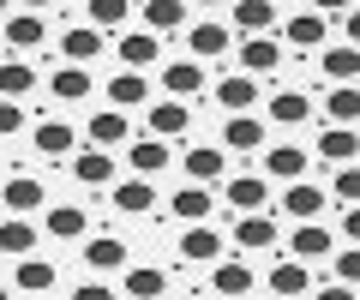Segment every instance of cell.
Returning a JSON list of instances; mask_svg holds the SVG:
<instances>
[{"label": "cell", "mask_w": 360, "mask_h": 300, "mask_svg": "<svg viewBox=\"0 0 360 300\" xmlns=\"http://www.w3.org/2000/svg\"><path fill=\"white\" fill-rule=\"evenodd\" d=\"M324 30H330L324 6H300V13L283 18V42L288 48H324Z\"/></svg>", "instance_id": "6da1fadb"}, {"label": "cell", "mask_w": 360, "mask_h": 300, "mask_svg": "<svg viewBox=\"0 0 360 300\" xmlns=\"http://www.w3.org/2000/svg\"><path fill=\"white\" fill-rule=\"evenodd\" d=\"M180 169H186V181L193 186H210L229 174V157H222V144H193L186 157H180Z\"/></svg>", "instance_id": "7a4b0ae2"}, {"label": "cell", "mask_w": 360, "mask_h": 300, "mask_svg": "<svg viewBox=\"0 0 360 300\" xmlns=\"http://www.w3.org/2000/svg\"><path fill=\"white\" fill-rule=\"evenodd\" d=\"M115 54H120V66H127V72H139V66H156V54H162V37H150L144 25H132L127 37L115 42Z\"/></svg>", "instance_id": "3957f363"}, {"label": "cell", "mask_w": 360, "mask_h": 300, "mask_svg": "<svg viewBox=\"0 0 360 300\" xmlns=\"http://www.w3.org/2000/svg\"><path fill=\"white\" fill-rule=\"evenodd\" d=\"M186 48H193V60H222L229 54V25L222 18H198L186 30Z\"/></svg>", "instance_id": "277c9868"}, {"label": "cell", "mask_w": 360, "mask_h": 300, "mask_svg": "<svg viewBox=\"0 0 360 300\" xmlns=\"http://www.w3.org/2000/svg\"><path fill=\"white\" fill-rule=\"evenodd\" d=\"M222 144L240 150V157L264 150V120H258V115H222Z\"/></svg>", "instance_id": "5b68a950"}, {"label": "cell", "mask_w": 360, "mask_h": 300, "mask_svg": "<svg viewBox=\"0 0 360 300\" xmlns=\"http://www.w3.org/2000/svg\"><path fill=\"white\" fill-rule=\"evenodd\" d=\"M312 288V270L300 259H276L270 264V300H300Z\"/></svg>", "instance_id": "8992f818"}, {"label": "cell", "mask_w": 360, "mask_h": 300, "mask_svg": "<svg viewBox=\"0 0 360 300\" xmlns=\"http://www.w3.org/2000/svg\"><path fill=\"white\" fill-rule=\"evenodd\" d=\"M234 60H240L246 79H258V72H276V66H283V42H270V37H246Z\"/></svg>", "instance_id": "52a82bcc"}, {"label": "cell", "mask_w": 360, "mask_h": 300, "mask_svg": "<svg viewBox=\"0 0 360 300\" xmlns=\"http://www.w3.org/2000/svg\"><path fill=\"white\" fill-rule=\"evenodd\" d=\"M217 103H222V115H246V108L258 103V79H246V72H222V79H217Z\"/></svg>", "instance_id": "ba28073f"}, {"label": "cell", "mask_w": 360, "mask_h": 300, "mask_svg": "<svg viewBox=\"0 0 360 300\" xmlns=\"http://www.w3.org/2000/svg\"><path fill=\"white\" fill-rule=\"evenodd\" d=\"M229 204L240 210V216H258V210L270 204V181L264 174H234L229 181Z\"/></svg>", "instance_id": "9c48e42d"}, {"label": "cell", "mask_w": 360, "mask_h": 300, "mask_svg": "<svg viewBox=\"0 0 360 300\" xmlns=\"http://www.w3.org/2000/svg\"><path fill=\"white\" fill-rule=\"evenodd\" d=\"M210 288H217L222 300H246L252 294V264L246 259H222L217 270H210Z\"/></svg>", "instance_id": "30bf717a"}, {"label": "cell", "mask_w": 360, "mask_h": 300, "mask_svg": "<svg viewBox=\"0 0 360 300\" xmlns=\"http://www.w3.org/2000/svg\"><path fill=\"white\" fill-rule=\"evenodd\" d=\"M162 91L174 96V103H193V96L205 91V66H198V60H174V66H162Z\"/></svg>", "instance_id": "8fae6325"}, {"label": "cell", "mask_w": 360, "mask_h": 300, "mask_svg": "<svg viewBox=\"0 0 360 300\" xmlns=\"http://www.w3.org/2000/svg\"><path fill=\"white\" fill-rule=\"evenodd\" d=\"M127 300H168L162 264H127Z\"/></svg>", "instance_id": "7c38bea8"}, {"label": "cell", "mask_w": 360, "mask_h": 300, "mask_svg": "<svg viewBox=\"0 0 360 300\" xmlns=\"http://www.w3.org/2000/svg\"><path fill=\"white\" fill-rule=\"evenodd\" d=\"M234 247H240V252H264V247H276V216H270V210L240 216V222H234Z\"/></svg>", "instance_id": "4fadbf2b"}, {"label": "cell", "mask_w": 360, "mask_h": 300, "mask_svg": "<svg viewBox=\"0 0 360 300\" xmlns=\"http://www.w3.org/2000/svg\"><path fill=\"white\" fill-rule=\"evenodd\" d=\"M288 252H295L300 264H307V259H330V252H336V235L324 228V222H300L295 240H288Z\"/></svg>", "instance_id": "5bb4252c"}, {"label": "cell", "mask_w": 360, "mask_h": 300, "mask_svg": "<svg viewBox=\"0 0 360 300\" xmlns=\"http://www.w3.org/2000/svg\"><path fill=\"white\" fill-rule=\"evenodd\" d=\"M60 54H66V66H90L96 54H103V30H90L84 18H78V25L60 37Z\"/></svg>", "instance_id": "9a60e30c"}, {"label": "cell", "mask_w": 360, "mask_h": 300, "mask_svg": "<svg viewBox=\"0 0 360 300\" xmlns=\"http://www.w3.org/2000/svg\"><path fill=\"white\" fill-rule=\"evenodd\" d=\"M193 126V115H186V103H174V96H162V103H150V138H180V132Z\"/></svg>", "instance_id": "2e32d148"}, {"label": "cell", "mask_w": 360, "mask_h": 300, "mask_svg": "<svg viewBox=\"0 0 360 300\" xmlns=\"http://www.w3.org/2000/svg\"><path fill=\"white\" fill-rule=\"evenodd\" d=\"M319 157L348 169V162L360 157V132H354V126H319Z\"/></svg>", "instance_id": "e0dca14e"}, {"label": "cell", "mask_w": 360, "mask_h": 300, "mask_svg": "<svg viewBox=\"0 0 360 300\" xmlns=\"http://www.w3.org/2000/svg\"><path fill=\"white\" fill-rule=\"evenodd\" d=\"M264 174H270V181H283V186L307 181V150H300V144H276V150L264 157Z\"/></svg>", "instance_id": "ac0fdd59"}, {"label": "cell", "mask_w": 360, "mask_h": 300, "mask_svg": "<svg viewBox=\"0 0 360 300\" xmlns=\"http://www.w3.org/2000/svg\"><path fill=\"white\" fill-rule=\"evenodd\" d=\"M283 210H288L295 222H319V216H324V186H312V181H295V186L283 193Z\"/></svg>", "instance_id": "d6986e66"}, {"label": "cell", "mask_w": 360, "mask_h": 300, "mask_svg": "<svg viewBox=\"0 0 360 300\" xmlns=\"http://www.w3.org/2000/svg\"><path fill=\"white\" fill-rule=\"evenodd\" d=\"M72 181H84V186H115V157L96 150V144L78 150V157H72Z\"/></svg>", "instance_id": "ffe728a7"}, {"label": "cell", "mask_w": 360, "mask_h": 300, "mask_svg": "<svg viewBox=\"0 0 360 300\" xmlns=\"http://www.w3.org/2000/svg\"><path fill=\"white\" fill-rule=\"evenodd\" d=\"M42 228H49L54 240H84V235H90V210H78V204H54L49 216H42Z\"/></svg>", "instance_id": "44dd1931"}, {"label": "cell", "mask_w": 360, "mask_h": 300, "mask_svg": "<svg viewBox=\"0 0 360 300\" xmlns=\"http://www.w3.org/2000/svg\"><path fill=\"white\" fill-rule=\"evenodd\" d=\"M144 96H150L144 72H115V79H108V108H115V115H127V108H144Z\"/></svg>", "instance_id": "7402d4cb"}, {"label": "cell", "mask_w": 360, "mask_h": 300, "mask_svg": "<svg viewBox=\"0 0 360 300\" xmlns=\"http://www.w3.org/2000/svg\"><path fill=\"white\" fill-rule=\"evenodd\" d=\"M108 204L127 210V216H139V210H150V204H156V186H150V181H139V174H132V181H115V186H108Z\"/></svg>", "instance_id": "603a6c76"}, {"label": "cell", "mask_w": 360, "mask_h": 300, "mask_svg": "<svg viewBox=\"0 0 360 300\" xmlns=\"http://www.w3.org/2000/svg\"><path fill=\"white\" fill-rule=\"evenodd\" d=\"M13 282L25 288L30 300L54 294V259H37V252H30V259H18V276H13Z\"/></svg>", "instance_id": "cb8c5ba5"}, {"label": "cell", "mask_w": 360, "mask_h": 300, "mask_svg": "<svg viewBox=\"0 0 360 300\" xmlns=\"http://www.w3.org/2000/svg\"><path fill=\"white\" fill-rule=\"evenodd\" d=\"M229 18H234V25H240V30H246V37H264V30L276 25V18H283V13H276L270 0H234V6H229Z\"/></svg>", "instance_id": "d4e9b609"}, {"label": "cell", "mask_w": 360, "mask_h": 300, "mask_svg": "<svg viewBox=\"0 0 360 300\" xmlns=\"http://www.w3.org/2000/svg\"><path fill=\"white\" fill-rule=\"evenodd\" d=\"M139 18H144L150 37H162V30H180V25H186L193 6H180V0H150V6H139Z\"/></svg>", "instance_id": "484cf974"}, {"label": "cell", "mask_w": 360, "mask_h": 300, "mask_svg": "<svg viewBox=\"0 0 360 300\" xmlns=\"http://www.w3.org/2000/svg\"><path fill=\"white\" fill-rule=\"evenodd\" d=\"M180 259H186V264L222 259V235H217V228H205V222H198V228H186V235H180Z\"/></svg>", "instance_id": "4316f807"}, {"label": "cell", "mask_w": 360, "mask_h": 300, "mask_svg": "<svg viewBox=\"0 0 360 300\" xmlns=\"http://www.w3.org/2000/svg\"><path fill=\"white\" fill-rule=\"evenodd\" d=\"M37 157H78V132L66 120H42L37 126Z\"/></svg>", "instance_id": "83f0119b"}, {"label": "cell", "mask_w": 360, "mask_h": 300, "mask_svg": "<svg viewBox=\"0 0 360 300\" xmlns=\"http://www.w3.org/2000/svg\"><path fill=\"white\" fill-rule=\"evenodd\" d=\"M132 252H127V240H115V235H90L84 240V264L90 270H120Z\"/></svg>", "instance_id": "f1b7e54d"}, {"label": "cell", "mask_w": 360, "mask_h": 300, "mask_svg": "<svg viewBox=\"0 0 360 300\" xmlns=\"http://www.w3.org/2000/svg\"><path fill=\"white\" fill-rule=\"evenodd\" d=\"M0 204H6V210H42V204H49V193H42L37 174H13L6 193H0Z\"/></svg>", "instance_id": "f546056e"}, {"label": "cell", "mask_w": 360, "mask_h": 300, "mask_svg": "<svg viewBox=\"0 0 360 300\" xmlns=\"http://www.w3.org/2000/svg\"><path fill=\"white\" fill-rule=\"evenodd\" d=\"M49 91H54V103H84L90 96V66H54Z\"/></svg>", "instance_id": "4dcf8cb0"}, {"label": "cell", "mask_w": 360, "mask_h": 300, "mask_svg": "<svg viewBox=\"0 0 360 300\" xmlns=\"http://www.w3.org/2000/svg\"><path fill=\"white\" fill-rule=\"evenodd\" d=\"M127 138H132L127 115H115V108H108V115H90V144H96V150H115V144H127Z\"/></svg>", "instance_id": "1f68e13d"}, {"label": "cell", "mask_w": 360, "mask_h": 300, "mask_svg": "<svg viewBox=\"0 0 360 300\" xmlns=\"http://www.w3.org/2000/svg\"><path fill=\"white\" fill-rule=\"evenodd\" d=\"M307 115H312L307 91H270V120H276V126H300Z\"/></svg>", "instance_id": "d6a6232c"}, {"label": "cell", "mask_w": 360, "mask_h": 300, "mask_svg": "<svg viewBox=\"0 0 360 300\" xmlns=\"http://www.w3.org/2000/svg\"><path fill=\"white\" fill-rule=\"evenodd\" d=\"M168 210H174L180 222H193V228H198V222H205L210 210H217V198H210V186H180V193H174V204H168Z\"/></svg>", "instance_id": "836d02e7"}, {"label": "cell", "mask_w": 360, "mask_h": 300, "mask_svg": "<svg viewBox=\"0 0 360 300\" xmlns=\"http://www.w3.org/2000/svg\"><path fill=\"white\" fill-rule=\"evenodd\" d=\"M42 37H49V18L42 13H13L6 18V42L13 48H42Z\"/></svg>", "instance_id": "e575fe53"}, {"label": "cell", "mask_w": 360, "mask_h": 300, "mask_svg": "<svg viewBox=\"0 0 360 300\" xmlns=\"http://www.w3.org/2000/svg\"><path fill=\"white\" fill-rule=\"evenodd\" d=\"M0 252H6V259H30V252H37V228H30L25 216H6L0 222Z\"/></svg>", "instance_id": "d590c367"}, {"label": "cell", "mask_w": 360, "mask_h": 300, "mask_svg": "<svg viewBox=\"0 0 360 300\" xmlns=\"http://www.w3.org/2000/svg\"><path fill=\"white\" fill-rule=\"evenodd\" d=\"M127 18H139L132 0H84V25L90 30H115V25H127Z\"/></svg>", "instance_id": "8d00e7d4"}, {"label": "cell", "mask_w": 360, "mask_h": 300, "mask_svg": "<svg viewBox=\"0 0 360 300\" xmlns=\"http://www.w3.org/2000/svg\"><path fill=\"white\" fill-rule=\"evenodd\" d=\"M30 91H37V66H25V60L0 66V103H18V96H30Z\"/></svg>", "instance_id": "74e56055"}, {"label": "cell", "mask_w": 360, "mask_h": 300, "mask_svg": "<svg viewBox=\"0 0 360 300\" xmlns=\"http://www.w3.org/2000/svg\"><path fill=\"white\" fill-rule=\"evenodd\" d=\"M168 169V144L162 138H139L132 144V174H139V181H150V174H162Z\"/></svg>", "instance_id": "f35d334b"}, {"label": "cell", "mask_w": 360, "mask_h": 300, "mask_svg": "<svg viewBox=\"0 0 360 300\" xmlns=\"http://www.w3.org/2000/svg\"><path fill=\"white\" fill-rule=\"evenodd\" d=\"M324 115H330V126H354L360 120V91L354 84H336V91L324 96Z\"/></svg>", "instance_id": "ab89813d"}, {"label": "cell", "mask_w": 360, "mask_h": 300, "mask_svg": "<svg viewBox=\"0 0 360 300\" xmlns=\"http://www.w3.org/2000/svg\"><path fill=\"white\" fill-rule=\"evenodd\" d=\"M324 79H336V84H354L360 79V48H324Z\"/></svg>", "instance_id": "60d3db41"}, {"label": "cell", "mask_w": 360, "mask_h": 300, "mask_svg": "<svg viewBox=\"0 0 360 300\" xmlns=\"http://www.w3.org/2000/svg\"><path fill=\"white\" fill-rule=\"evenodd\" d=\"M330 193H336V198H342V204H348V210H354V204H360V162H348V169H336V181H330Z\"/></svg>", "instance_id": "b9f144b4"}, {"label": "cell", "mask_w": 360, "mask_h": 300, "mask_svg": "<svg viewBox=\"0 0 360 300\" xmlns=\"http://www.w3.org/2000/svg\"><path fill=\"white\" fill-rule=\"evenodd\" d=\"M336 276H342V288H360V247L336 252Z\"/></svg>", "instance_id": "7bdbcfd3"}, {"label": "cell", "mask_w": 360, "mask_h": 300, "mask_svg": "<svg viewBox=\"0 0 360 300\" xmlns=\"http://www.w3.org/2000/svg\"><path fill=\"white\" fill-rule=\"evenodd\" d=\"M13 132H25V108H18V103H0V138H13Z\"/></svg>", "instance_id": "ee69618b"}, {"label": "cell", "mask_w": 360, "mask_h": 300, "mask_svg": "<svg viewBox=\"0 0 360 300\" xmlns=\"http://www.w3.org/2000/svg\"><path fill=\"white\" fill-rule=\"evenodd\" d=\"M72 300H115V288H108V282H78Z\"/></svg>", "instance_id": "f6af8a7d"}, {"label": "cell", "mask_w": 360, "mask_h": 300, "mask_svg": "<svg viewBox=\"0 0 360 300\" xmlns=\"http://www.w3.org/2000/svg\"><path fill=\"white\" fill-rule=\"evenodd\" d=\"M342 30H348V48H360V6H348V13H342Z\"/></svg>", "instance_id": "bcb514c9"}, {"label": "cell", "mask_w": 360, "mask_h": 300, "mask_svg": "<svg viewBox=\"0 0 360 300\" xmlns=\"http://www.w3.org/2000/svg\"><path fill=\"white\" fill-rule=\"evenodd\" d=\"M342 235H348V247H360V204L342 216Z\"/></svg>", "instance_id": "7dc6e473"}, {"label": "cell", "mask_w": 360, "mask_h": 300, "mask_svg": "<svg viewBox=\"0 0 360 300\" xmlns=\"http://www.w3.org/2000/svg\"><path fill=\"white\" fill-rule=\"evenodd\" d=\"M319 300H354V288H342V282H330V288H319Z\"/></svg>", "instance_id": "c3c4849f"}, {"label": "cell", "mask_w": 360, "mask_h": 300, "mask_svg": "<svg viewBox=\"0 0 360 300\" xmlns=\"http://www.w3.org/2000/svg\"><path fill=\"white\" fill-rule=\"evenodd\" d=\"M0 18H13V6H6V0H0Z\"/></svg>", "instance_id": "681fc988"}, {"label": "cell", "mask_w": 360, "mask_h": 300, "mask_svg": "<svg viewBox=\"0 0 360 300\" xmlns=\"http://www.w3.org/2000/svg\"><path fill=\"white\" fill-rule=\"evenodd\" d=\"M0 300H13V294H6V288H0Z\"/></svg>", "instance_id": "f907efd6"}, {"label": "cell", "mask_w": 360, "mask_h": 300, "mask_svg": "<svg viewBox=\"0 0 360 300\" xmlns=\"http://www.w3.org/2000/svg\"><path fill=\"white\" fill-rule=\"evenodd\" d=\"M42 300H49V294H42Z\"/></svg>", "instance_id": "816d5d0a"}]
</instances>
